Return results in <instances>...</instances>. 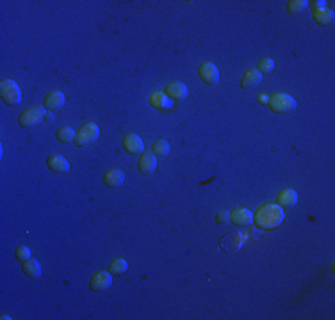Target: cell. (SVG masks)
Wrapping results in <instances>:
<instances>
[{
	"mask_svg": "<svg viewBox=\"0 0 335 320\" xmlns=\"http://www.w3.org/2000/svg\"><path fill=\"white\" fill-rule=\"evenodd\" d=\"M127 269H129V263H127V260L123 258L113 260L109 265V272L113 274V276H121V274L127 272Z\"/></svg>",
	"mask_w": 335,
	"mask_h": 320,
	"instance_id": "44dd1931",
	"label": "cell"
},
{
	"mask_svg": "<svg viewBox=\"0 0 335 320\" xmlns=\"http://www.w3.org/2000/svg\"><path fill=\"white\" fill-rule=\"evenodd\" d=\"M41 120H45V107H31V109L24 110L20 114L18 121H20V126H24V128H32Z\"/></svg>",
	"mask_w": 335,
	"mask_h": 320,
	"instance_id": "5b68a950",
	"label": "cell"
},
{
	"mask_svg": "<svg viewBox=\"0 0 335 320\" xmlns=\"http://www.w3.org/2000/svg\"><path fill=\"white\" fill-rule=\"evenodd\" d=\"M0 96H2V102L9 107H16L22 102V91L14 80H2V84H0Z\"/></svg>",
	"mask_w": 335,
	"mask_h": 320,
	"instance_id": "7a4b0ae2",
	"label": "cell"
},
{
	"mask_svg": "<svg viewBox=\"0 0 335 320\" xmlns=\"http://www.w3.org/2000/svg\"><path fill=\"white\" fill-rule=\"evenodd\" d=\"M75 135H77V132L73 128H70V126H62V128H59L57 132H55L57 141L62 144H68V143H72V141H75Z\"/></svg>",
	"mask_w": 335,
	"mask_h": 320,
	"instance_id": "ffe728a7",
	"label": "cell"
},
{
	"mask_svg": "<svg viewBox=\"0 0 335 320\" xmlns=\"http://www.w3.org/2000/svg\"><path fill=\"white\" fill-rule=\"evenodd\" d=\"M308 4H310V2H307V0H291V2H289V6H287V11L291 14H300L301 11L307 9Z\"/></svg>",
	"mask_w": 335,
	"mask_h": 320,
	"instance_id": "603a6c76",
	"label": "cell"
},
{
	"mask_svg": "<svg viewBox=\"0 0 335 320\" xmlns=\"http://www.w3.org/2000/svg\"><path fill=\"white\" fill-rule=\"evenodd\" d=\"M150 105L154 109H159V110H168L173 107V100L162 91H157V93H152L150 95Z\"/></svg>",
	"mask_w": 335,
	"mask_h": 320,
	"instance_id": "7c38bea8",
	"label": "cell"
},
{
	"mask_svg": "<svg viewBox=\"0 0 335 320\" xmlns=\"http://www.w3.org/2000/svg\"><path fill=\"white\" fill-rule=\"evenodd\" d=\"M52 120V114H45V121H50Z\"/></svg>",
	"mask_w": 335,
	"mask_h": 320,
	"instance_id": "83f0119b",
	"label": "cell"
},
{
	"mask_svg": "<svg viewBox=\"0 0 335 320\" xmlns=\"http://www.w3.org/2000/svg\"><path fill=\"white\" fill-rule=\"evenodd\" d=\"M111 285H113V274L109 270L107 272H96L91 278V290H95V292H103Z\"/></svg>",
	"mask_w": 335,
	"mask_h": 320,
	"instance_id": "30bf717a",
	"label": "cell"
},
{
	"mask_svg": "<svg viewBox=\"0 0 335 320\" xmlns=\"http://www.w3.org/2000/svg\"><path fill=\"white\" fill-rule=\"evenodd\" d=\"M47 166L54 173H68L70 171V162L62 155H52V157H48Z\"/></svg>",
	"mask_w": 335,
	"mask_h": 320,
	"instance_id": "5bb4252c",
	"label": "cell"
},
{
	"mask_svg": "<svg viewBox=\"0 0 335 320\" xmlns=\"http://www.w3.org/2000/svg\"><path fill=\"white\" fill-rule=\"evenodd\" d=\"M285 219L284 208L280 204L275 203H266L259 207V210L253 214V222L257 224L259 230H273L280 226Z\"/></svg>",
	"mask_w": 335,
	"mask_h": 320,
	"instance_id": "6da1fadb",
	"label": "cell"
},
{
	"mask_svg": "<svg viewBox=\"0 0 335 320\" xmlns=\"http://www.w3.org/2000/svg\"><path fill=\"white\" fill-rule=\"evenodd\" d=\"M152 153L155 157H166L170 153V144L166 141H155L154 143V148H152Z\"/></svg>",
	"mask_w": 335,
	"mask_h": 320,
	"instance_id": "7402d4cb",
	"label": "cell"
},
{
	"mask_svg": "<svg viewBox=\"0 0 335 320\" xmlns=\"http://www.w3.org/2000/svg\"><path fill=\"white\" fill-rule=\"evenodd\" d=\"M269 109L277 114H285V112H291V110L296 109V100L292 98L291 95H285V93H277L269 98L267 102Z\"/></svg>",
	"mask_w": 335,
	"mask_h": 320,
	"instance_id": "3957f363",
	"label": "cell"
},
{
	"mask_svg": "<svg viewBox=\"0 0 335 320\" xmlns=\"http://www.w3.org/2000/svg\"><path fill=\"white\" fill-rule=\"evenodd\" d=\"M262 82V73L257 72V70H250V72L244 73L243 80H241V87L243 89H253Z\"/></svg>",
	"mask_w": 335,
	"mask_h": 320,
	"instance_id": "2e32d148",
	"label": "cell"
},
{
	"mask_svg": "<svg viewBox=\"0 0 335 320\" xmlns=\"http://www.w3.org/2000/svg\"><path fill=\"white\" fill-rule=\"evenodd\" d=\"M277 203L280 204L282 208H284V207H294V204L298 203L296 191H292V189H285V191H282L280 194H278V198H277Z\"/></svg>",
	"mask_w": 335,
	"mask_h": 320,
	"instance_id": "ac0fdd59",
	"label": "cell"
},
{
	"mask_svg": "<svg viewBox=\"0 0 335 320\" xmlns=\"http://www.w3.org/2000/svg\"><path fill=\"white\" fill-rule=\"evenodd\" d=\"M65 105V95L61 91H52L45 96V102H43V107L47 110H57Z\"/></svg>",
	"mask_w": 335,
	"mask_h": 320,
	"instance_id": "4fadbf2b",
	"label": "cell"
},
{
	"mask_svg": "<svg viewBox=\"0 0 335 320\" xmlns=\"http://www.w3.org/2000/svg\"><path fill=\"white\" fill-rule=\"evenodd\" d=\"M123 181H125V174H123V171H120V169H111L103 174V184L111 189L120 187Z\"/></svg>",
	"mask_w": 335,
	"mask_h": 320,
	"instance_id": "9a60e30c",
	"label": "cell"
},
{
	"mask_svg": "<svg viewBox=\"0 0 335 320\" xmlns=\"http://www.w3.org/2000/svg\"><path fill=\"white\" fill-rule=\"evenodd\" d=\"M216 222L218 224H226V222H230V212H219L218 215H216Z\"/></svg>",
	"mask_w": 335,
	"mask_h": 320,
	"instance_id": "484cf974",
	"label": "cell"
},
{
	"mask_svg": "<svg viewBox=\"0 0 335 320\" xmlns=\"http://www.w3.org/2000/svg\"><path fill=\"white\" fill-rule=\"evenodd\" d=\"M230 221L236 226H239V228H244V226H250L253 222V214L248 208L239 207L230 214Z\"/></svg>",
	"mask_w": 335,
	"mask_h": 320,
	"instance_id": "9c48e42d",
	"label": "cell"
},
{
	"mask_svg": "<svg viewBox=\"0 0 335 320\" xmlns=\"http://www.w3.org/2000/svg\"><path fill=\"white\" fill-rule=\"evenodd\" d=\"M314 20L319 25H330L333 21V11L321 7V9H314Z\"/></svg>",
	"mask_w": 335,
	"mask_h": 320,
	"instance_id": "d6986e66",
	"label": "cell"
},
{
	"mask_svg": "<svg viewBox=\"0 0 335 320\" xmlns=\"http://www.w3.org/2000/svg\"><path fill=\"white\" fill-rule=\"evenodd\" d=\"M137 169L141 174H154L157 171V157L154 153H143L137 160Z\"/></svg>",
	"mask_w": 335,
	"mask_h": 320,
	"instance_id": "ba28073f",
	"label": "cell"
},
{
	"mask_svg": "<svg viewBox=\"0 0 335 320\" xmlns=\"http://www.w3.org/2000/svg\"><path fill=\"white\" fill-rule=\"evenodd\" d=\"M259 102L262 103V105H267V102H269V96H267V95H260L259 96Z\"/></svg>",
	"mask_w": 335,
	"mask_h": 320,
	"instance_id": "4316f807",
	"label": "cell"
},
{
	"mask_svg": "<svg viewBox=\"0 0 335 320\" xmlns=\"http://www.w3.org/2000/svg\"><path fill=\"white\" fill-rule=\"evenodd\" d=\"M187 87L182 82H171L166 85V95L170 96L173 102H182V100L187 98Z\"/></svg>",
	"mask_w": 335,
	"mask_h": 320,
	"instance_id": "8fae6325",
	"label": "cell"
},
{
	"mask_svg": "<svg viewBox=\"0 0 335 320\" xmlns=\"http://www.w3.org/2000/svg\"><path fill=\"white\" fill-rule=\"evenodd\" d=\"M198 73H200V79L209 85H216L219 82V72L216 68V64H212V62H203L200 66Z\"/></svg>",
	"mask_w": 335,
	"mask_h": 320,
	"instance_id": "52a82bcc",
	"label": "cell"
},
{
	"mask_svg": "<svg viewBox=\"0 0 335 320\" xmlns=\"http://www.w3.org/2000/svg\"><path fill=\"white\" fill-rule=\"evenodd\" d=\"M22 270L27 278H32V280H38L41 276V265H39L36 260H31L29 258L27 262L22 263Z\"/></svg>",
	"mask_w": 335,
	"mask_h": 320,
	"instance_id": "e0dca14e",
	"label": "cell"
},
{
	"mask_svg": "<svg viewBox=\"0 0 335 320\" xmlns=\"http://www.w3.org/2000/svg\"><path fill=\"white\" fill-rule=\"evenodd\" d=\"M275 70V61L273 59H262V61L259 62V68H257V72L260 73H271Z\"/></svg>",
	"mask_w": 335,
	"mask_h": 320,
	"instance_id": "d4e9b609",
	"label": "cell"
},
{
	"mask_svg": "<svg viewBox=\"0 0 335 320\" xmlns=\"http://www.w3.org/2000/svg\"><path fill=\"white\" fill-rule=\"evenodd\" d=\"M100 135V128L98 125H95V123H86L84 126H80V130L77 132L75 135V146L77 148H84V146H89V144H93L96 139H98Z\"/></svg>",
	"mask_w": 335,
	"mask_h": 320,
	"instance_id": "277c9868",
	"label": "cell"
},
{
	"mask_svg": "<svg viewBox=\"0 0 335 320\" xmlns=\"http://www.w3.org/2000/svg\"><path fill=\"white\" fill-rule=\"evenodd\" d=\"M14 258L22 263L27 262V260L31 258V249H29L27 245H20V247H16V251H14Z\"/></svg>",
	"mask_w": 335,
	"mask_h": 320,
	"instance_id": "cb8c5ba5",
	"label": "cell"
},
{
	"mask_svg": "<svg viewBox=\"0 0 335 320\" xmlns=\"http://www.w3.org/2000/svg\"><path fill=\"white\" fill-rule=\"evenodd\" d=\"M121 146L127 153L130 155H139L144 151V144H143V139L136 133H127V135L121 139Z\"/></svg>",
	"mask_w": 335,
	"mask_h": 320,
	"instance_id": "8992f818",
	"label": "cell"
}]
</instances>
